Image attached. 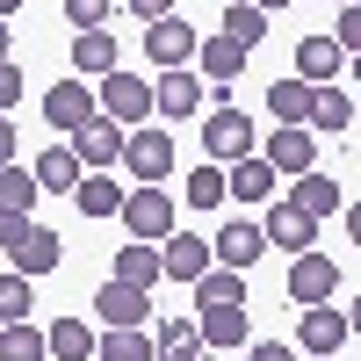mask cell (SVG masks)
Returning <instances> with one entry per match:
<instances>
[{
  "label": "cell",
  "mask_w": 361,
  "mask_h": 361,
  "mask_svg": "<svg viewBox=\"0 0 361 361\" xmlns=\"http://www.w3.org/2000/svg\"><path fill=\"white\" fill-rule=\"evenodd\" d=\"M166 275V267H159V246H123V253H116V275L109 282H130V289H152Z\"/></svg>",
  "instance_id": "27"
},
{
  "label": "cell",
  "mask_w": 361,
  "mask_h": 361,
  "mask_svg": "<svg viewBox=\"0 0 361 361\" xmlns=\"http://www.w3.org/2000/svg\"><path fill=\"white\" fill-rule=\"evenodd\" d=\"M195 29L180 22V15H159V22H145V58H152L159 73H180V66H195Z\"/></svg>",
  "instance_id": "5"
},
{
  "label": "cell",
  "mask_w": 361,
  "mask_h": 361,
  "mask_svg": "<svg viewBox=\"0 0 361 361\" xmlns=\"http://www.w3.org/2000/svg\"><path fill=\"white\" fill-rule=\"evenodd\" d=\"M29 173H37V188H44V195H73L87 166L73 159V145H66V137H58V145H51V152H44L37 166H29Z\"/></svg>",
  "instance_id": "23"
},
{
  "label": "cell",
  "mask_w": 361,
  "mask_h": 361,
  "mask_svg": "<svg viewBox=\"0 0 361 361\" xmlns=\"http://www.w3.org/2000/svg\"><path fill=\"white\" fill-rule=\"evenodd\" d=\"M87 116H102V102H94V87H87V80H58L51 94H44V123H51V130L73 137Z\"/></svg>",
  "instance_id": "11"
},
{
  "label": "cell",
  "mask_w": 361,
  "mask_h": 361,
  "mask_svg": "<svg viewBox=\"0 0 361 361\" xmlns=\"http://www.w3.org/2000/svg\"><path fill=\"white\" fill-rule=\"evenodd\" d=\"M15 102H22V73H15V66H0V116H8Z\"/></svg>",
  "instance_id": "39"
},
{
  "label": "cell",
  "mask_w": 361,
  "mask_h": 361,
  "mask_svg": "<svg viewBox=\"0 0 361 361\" xmlns=\"http://www.w3.org/2000/svg\"><path fill=\"white\" fill-rule=\"evenodd\" d=\"M209 253H217V267H231V275H246V267L267 253V231L260 224H224L217 238H209Z\"/></svg>",
  "instance_id": "16"
},
{
  "label": "cell",
  "mask_w": 361,
  "mask_h": 361,
  "mask_svg": "<svg viewBox=\"0 0 361 361\" xmlns=\"http://www.w3.org/2000/svg\"><path fill=\"white\" fill-rule=\"evenodd\" d=\"M123 137H130L123 123H109V116H87V123H80L66 145H73V159H80L87 173H109L116 159H123Z\"/></svg>",
  "instance_id": "6"
},
{
  "label": "cell",
  "mask_w": 361,
  "mask_h": 361,
  "mask_svg": "<svg viewBox=\"0 0 361 361\" xmlns=\"http://www.w3.org/2000/svg\"><path fill=\"white\" fill-rule=\"evenodd\" d=\"M8 15H22V0H0V22H8Z\"/></svg>",
  "instance_id": "46"
},
{
  "label": "cell",
  "mask_w": 361,
  "mask_h": 361,
  "mask_svg": "<svg viewBox=\"0 0 361 361\" xmlns=\"http://www.w3.org/2000/svg\"><path fill=\"white\" fill-rule=\"evenodd\" d=\"M217 37H231L238 51H253V44L267 37V15L253 8V0H231V15H224V29H217Z\"/></svg>",
  "instance_id": "31"
},
{
  "label": "cell",
  "mask_w": 361,
  "mask_h": 361,
  "mask_svg": "<svg viewBox=\"0 0 361 361\" xmlns=\"http://www.w3.org/2000/svg\"><path fill=\"white\" fill-rule=\"evenodd\" d=\"M347 123H354V94H347V87H318V102H311V130L347 137Z\"/></svg>",
  "instance_id": "28"
},
{
  "label": "cell",
  "mask_w": 361,
  "mask_h": 361,
  "mask_svg": "<svg viewBox=\"0 0 361 361\" xmlns=\"http://www.w3.org/2000/svg\"><path fill=\"white\" fill-rule=\"evenodd\" d=\"M296 347H304L311 361H333L347 347V311L333 304H304V318H296Z\"/></svg>",
  "instance_id": "9"
},
{
  "label": "cell",
  "mask_w": 361,
  "mask_h": 361,
  "mask_svg": "<svg viewBox=\"0 0 361 361\" xmlns=\"http://www.w3.org/2000/svg\"><path fill=\"white\" fill-rule=\"evenodd\" d=\"M202 354V325L195 318H159L152 325V361H195Z\"/></svg>",
  "instance_id": "21"
},
{
  "label": "cell",
  "mask_w": 361,
  "mask_h": 361,
  "mask_svg": "<svg viewBox=\"0 0 361 361\" xmlns=\"http://www.w3.org/2000/svg\"><path fill=\"white\" fill-rule=\"evenodd\" d=\"M29 304H37V289H29V275H0V325H22Z\"/></svg>",
  "instance_id": "35"
},
{
  "label": "cell",
  "mask_w": 361,
  "mask_h": 361,
  "mask_svg": "<svg viewBox=\"0 0 361 361\" xmlns=\"http://www.w3.org/2000/svg\"><path fill=\"white\" fill-rule=\"evenodd\" d=\"M29 224H37V217H15V209H0V253H15L22 238H29Z\"/></svg>",
  "instance_id": "38"
},
{
  "label": "cell",
  "mask_w": 361,
  "mask_h": 361,
  "mask_svg": "<svg viewBox=\"0 0 361 361\" xmlns=\"http://www.w3.org/2000/svg\"><path fill=\"white\" fill-rule=\"evenodd\" d=\"M202 109V73H159L152 80V116H166V123H180V116H195Z\"/></svg>",
  "instance_id": "13"
},
{
  "label": "cell",
  "mask_w": 361,
  "mask_h": 361,
  "mask_svg": "<svg viewBox=\"0 0 361 361\" xmlns=\"http://www.w3.org/2000/svg\"><path fill=\"white\" fill-rule=\"evenodd\" d=\"M109 15H116V0H66V22L73 29H102Z\"/></svg>",
  "instance_id": "36"
},
{
  "label": "cell",
  "mask_w": 361,
  "mask_h": 361,
  "mask_svg": "<svg viewBox=\"0 0 361 361\" xmlns=\"http://www.w3.org/2000/svg\"><path fill=\"white\" fill-rule=\"evenodd\" d=\"M253 8H260V15H282V8H289V0H253Z\"/></svg>",
  "instance_id": "45"
},
{
  "label": "cell",
  "mask_w": 361,
  "mask_h": 361,
  "mask_svg": "<svg viewBox=\"0 0 361 361\" xmlns=\"http://www.w3.org/2000/svg\"><path fill=\"white\" fill-rule=\"evenodd\" d=\"M116 66H123V51H116V37H109V29H80V37H73V73L109 80Z\"/></svg>",
  "instance_id": "22"
},
{
  "label": "cell",
  "mask_w": 361,
  "mask_h": 361,
  "mask_svg": "<svg viewBox=\"0 0 361 361\" xmlns=\"http://www.w3.org/2000/svg\"><path fill=\"white\" fill-rule=\"evenodd\" d=\"M282 202H289V209H304L311 224H318V217H333V209H347V195H340V180H325L318 166H311V173H296Z\"/></svg>",
  "instance_id": "15"
},
{
  "label": "cell",
  "mask_w": 361,
  "mask_h": 361,
  "mask_svg": "<svg viewBox=\"0 0 361 361\" xmlns=\"http://www.w3.org/2000/svg\"><path fill=\"white\" fill-rule=\"evenodd\" d=\"M51 347H44V325H0V361H44Z\"/></svg>",
  "instance_id": "32"
},
{
  "label": "cell",
  "mask_w": 361,
  "mask_h": 361,
  "mask_svg": "<svg viewBox=\"0 0 361 361\" xmlns=\"http://www.w3.org/2000/svg\"><path fill=\"white\" fill-rule=\"evenodd\" d=\"M180 202L188 209H217L224 202V166H195L188 180H180Z\"/></svg>",
  "instance_id": "34"
},
{
  "label": "cell",
  "mask_w": 361,
  "mask_h": 361,
  "mask_svg": "<svg viewBox=\"0 0 361 361\" xmlns=\"http://www.w3.org/2000/svg\"><path fill=\"white\" fill-rule=\"evenodd\" d=\"M159 267H166L173 282H188V289H195V282L209 275V267H217V253H209V238H195V231H173L166 246H159Z\"/></svg>",
  "instance_id": "12"
},
{
  "label": "cell",
  "mask_w": 361,
  "mask_h": 361,
  "mask_svg": "<svg viewBox=\"0 0 361 361\" xmlns=\"http://www.w3.org/2000/svg\"><path fill=\"white\" fill-rule=\"evenodd\" d=\"M333 296H340V260H325V253L289 260V304H333Z\"/></svg>",
  "instance_id": "10"
},
{
  "label": "cell",
  "mask_w": 361,
  "mask_h": 361,
  "mask_svg": "<svg viewBox=\"0 0 361 361\" xmlns=\"http://www.w3.org/2000/svg\"><path fill=\"white\" fill-rule=\"evenodd\" d=\"M246 361H289V347H282V340H253Z\"/></svg>",
  "instance_id": "40"
},
{
  "label": "cell",
  "mask_w": 361,
  "mask_h": 361,
  "mask_svg": "<svg viewBox=\"0 0 361 361\" xmlns=\"http://www.w3.org/2000/svg\"><path fill=\"white\" fill-rule=\"evenodd\" d=\"M123 166L137 173V188H159L173 173V130H130L123 137Z\"/></svg>",
  "instance_id": "8"
},
{
  "label": "cell",
  "mask_w": 361,
  "mask_h": 361,
  "mask_svg": "<svg viewBox=\"0 0 361 361\" xmlns=\"http://www.w3.org/2000/svg\"><path fill=\"white\" fill-rule=\"evenodd\" d=\"M130 15H145V22H159V15H173V0H123Z\"/></svg>",
  "instance_id": "41"
},
{
  "label": "cell",
  "mask_w": 361,
  "mask_h": 361,
  "mask_svg": "<svg viewBox=\"0 0 361 361\" xmlns=\"http://www.w3.org/2000/svg\"><path fill=\"white\" fill-rule=\"evenodd\" d=\"M94 354L102 361H152V333H145V325L116 333V325H109V340H94Z\"/></svg>",
  "instance_id": "33"
},
{
  "label": "cell",
  "mask_w": 361,
  "mask_h": 361,
  "mask_svg": "<svg viewBox=\"0 0 361 361\" xmlns=\"http://www.w3.org/2000/svg\"><path fill=\"white\" fill-rule=\"evenodd\" d=\"M0 66H8V22H0Z\"/></svg>",
  "instance_id": "47"
},
{
  "label": "cell",
  "mask_w": 361,
  "mask_h": 361,
  "mask_svg": "<svg viewBox=\"0 0 361 361\" xmlns=\"http://www.w3.org/2000/svg\"><path fill=\"white\" fill-rule=\"evenodd\" d=\"M8 260H15V275H29V282H37V275H58V260H66V238L44 231V224H29V238H22Z\"/></svg>",
  "instance_id": "18"
},
{
  "label": "cell",
  "mask_w": 361,
  "mask_h": 361,
  "mask_svg": "<svg viewBox=\"0 0 361 361\" xmlns=\"http://www.w3.org/2000/svg\"><path fill=\"white\" fill-rule=\"evenodd\" d=\"M347 238L361 246V202H347Z\"/></svg>",
  "instance_id": "43"
},
{
  "label": "cell",
  "mask_w": 361,
  "mask_h": 361,
  "mask_svg": "<svg viewBox=\"0 0 361 361\" xmlns=\"http://www.w3.org/2000/svg\"><path fill=\"white\" fill-rule=\"evenodd\" d=\"M260 159L275 166V180L311 173V166H318V130H289V123H275V130H267V145H260Z\"/></svg>",
  "instance_id": "7"
},
{
  "label": "cell",
  "mask_w": 361,
  "mask_h": 361,
  "mask_svg": "<svg viewBox=\"0 0 361 361\" xmlns=\"http://www.w3.org/2000/svg\"><path fill=\"white\" fill-rule=\"evenodd\" d=\"M195 73L217 80V87H231L238 73H246V51H238L231 37H202V44H195Z\"/></svg>",
  "instance_id": "24"
},
{
  "label": "cell",
  "mask_w": 361,
  "mask_h": 361,
  "mask_svg": "<svg viewBox=\"0 0 361 361\" xmlns=\"http://www.w3.org/2000/svg\"><path fill=\"white\" fill-rule=\"evenodd\" d=\"M311 102H318V87L296 80V73L267 87V116H275V123H289V130H311Z\"/></svg>",
  "instance_id": "17"
},
{
  "label": "cell",
  "mask_w": 361,
  "mask_h": 361,
  "mask_svg": "<svg viewBox=\"0 0 361 361\" xmlns=\"http://www.w3.org/2000/svg\"><path fill=\"white\" fill-rule=\"evenodd\" d=\"M102 116H109V123H123V130H145V123H152V80H145V73H123V66H116L109 80H102Z\"/></svg>",
  "instance_id": "3"
},
{
  "label": "cell",
  "mask_w": 361,
  "mask_h": 361,
  "mask_svg": "<svg viewBox=\"0 0 361 361\" xmlns=\"http://www.w3.org/2000/svg\"><path fill=\"white\" fill-rule=\"evenodd\" d=\"M123 224H130L137 246H166L173 238V195L166 188H130L123 195Z\"/></svg>",
  "instance_id": "4"
},
{
  "label": "cell",
  "mask_w": 361,
  "mask_h": 361,
  "mask_svg": "<svg viewBox=\"0 0 361 361\" xmlns=\"http://www.w3.org/2000/svg\"><path fill=\"white\" fill-rule=\"evenodd\" d=\"M253 145H260V130H253V116L246 109H209V123H202V152H209V166H238V159H253Z\"/></svg>",
  "instance_id": "2"
},
{
  "label": "cell",
  "mask_w": 361,
  "mask_h": 361,
  "mask_svg": "<svg viewBox=\"0 0 361 361\" xmlns=\"http://www.w3.org/2000/svg\"><path fill=\"white\" fill-rule=\"evenodd\" d=\"M267 246H289V253H311L318 246V224L304 217V209H289V202H275V209H267Z\"/></svg>",
  "instance_id": "20"
},
{
  "label": "cell",
  "mask_w": 361,
  "mask_h": 361,
  "mask_svg": "<svg viewBox=\"0 0 361 361\" xmlns=\"http://www.w3.org/2000/svg\"><path fill=\"white\" fill-rule=\"evenodd\" d=\"M0 166H15V123L0 116Z\"/></svg>",
  "instance_id": "42"
},
{
  "label": "cell",
  "mask_w": 361,
  "mask_h": 361,
  "mask_svg": "<svg viewBox=\"0 0 361 361\" xmlns=\"http://www.w3.org/2000/svg\"><path fill=\"white\" fill-rule=\"evenodd\" d=\"M333 44H340L347 58H361V0H354V8L340 15V29H333Z\"/></svg>",
  "instance_id": "37"
},
{
  "label": "cell",
  "mask_w": 361,
  "mask_h": 361,
  "mask_svg": "<svg viewBox=\"0 0 361 361\" xmlns=\"http://www.w3.org/2000/svg\"><path fill=\"white\" fill-rule=\"evenodd\" d=\"M44 347L58 361H87V354H94V333H87L80 318H58V325H44Z\"/></svg>",
  "instance_id": "29"
},
{
  "label": "cell",
  "mask_w": 361,
  "mask_h": 361,
  "mask_svg": "<svg viewBox=\"0 0 361 361\" xmlns=\"http://www.w3.org/2000/svg\"><path fill=\"white\" fill-rule=\"evenodd\" d=\"M195 361H217V354H195Z\"/></svg>",
  "instance_id": "49"
},
{
  "label": "cell",
  "mask_w": 361,
  "mask_h": 361,
  "mask_svg": "<svg viewBox=\"0 0 361 361\" xmlns=\"http://www.w3.org/2000/svg\"><path fill=\"white\" fill-rule=\"evenodd\" d=\"M94 311L116 325V333H130V325L152 318V289H130V282H102L94 289Z\"/></svg>",
  "instance_id": "14"
},
{
  "label": "cell",
  "mask_w": 361,
  "mask_h": 361,
  "mask_svg": "<svg viewBox=\"0 0 361 361\" xmlns=\"http://www.w3.org/2000/svg\"><path fill=\"white\" fill-rule=\"evenodd\" d=\"M347 333H361V296H354V304H347Z\"/></svg>",
  "instance_id": "44"
},
{
  "label": "cell",
  "mask_w": 361,
  "mask_h": 361,
  "mask_svg": "<svg viewBox=\"0 0 361 361\" xmlns=\"http://www.w3.org/2000/svg\"><path fill=\"white\" fill-rule=\"evenodd\" d=\"M275 188H282V180H275V166H267L260 152H253V159H238L231 180H224V195H238V202H267Z\"/></svg>",
  "instance_id": "26"
},
{
  "label": "cell",
  "mask_w": 361,
  "mask_h": 361,
  "mask_svg": "<svg viewBox=\"0 0 361 361\" xmlns=\"http://www.w3.org/2000/svg\"><path fill=\"white\" fill-rule=\"evenodd\" d=\"M347 73V51L333 44V37H304L296 44V80H311V87H333Z\"/></svg>",
  "instance_id": "19"
},
{
  "label": "cell",
  "mask_w": 361,
  "mask_h": 361,
  "mask_svg": "<svg viewBox=\"0 0 361 361\" xmlns=\"http://www.w3.org/2000/svg\"><path fill=\"white\" fill-rule=\"evenodd\" d=\"M37 173L29 166H0V209H15V217H29V209H37Z\"/></svg>",
  "instance_id": "30"
},
{
  "label": "cell",
  "mask_w": 361,
  "mask_h": 361,
  "mask_svg": "<svg viewBox=\"0 0 361 361\" xmlns=\"http://www.w3.org/2000/svg\"><path fill=\"white\" fill-rule=\"evenodd\" d=\"M347 73H354V80H361V58H347Z\"/></svg>",
  "instance_id": "48"
},
{
  "label": "cell",
  "mask_w": 361,
  "mask_h": 361,
  "mask_svg": "<svg viewBox=\"0 0 361 361\" xmlns=\"http://www.w3.org/2000/svg\"><path fill=\"white\" fill-rule=\"evenodd\" d=\"M195 325H202V347L209 354H231L246 347V282L231 275V267H209V275L195 282Z\"/></svg>",
  "instance_id": "1"
},
{
  "label": "cell",
  "mask_w": 361,
  "mask_h": 361,
  "mask_svg": "<svg viewBox=\"0 0 361 361\" xmlns=\"http://www.w3.org/2000/svg\"><path fill=\"white\" fill-rule=\"evenodd\" d=\"M123 195L130 188H116V173H80V188H73L80 217H123Z\"/></svg>",
  "instance_id": "25"
}]
</instances>
